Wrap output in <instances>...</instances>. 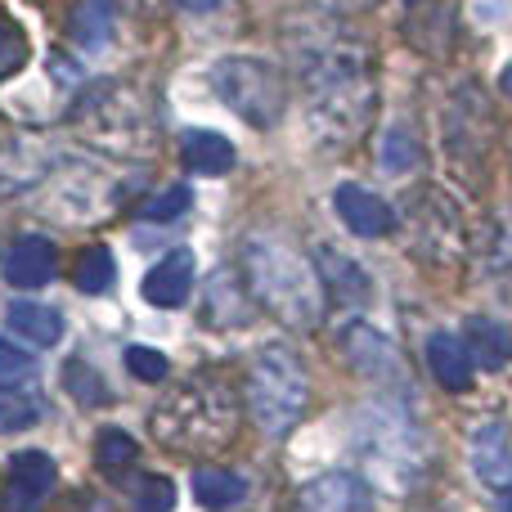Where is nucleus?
Returning a JSON list of instances; mask_svg holds the SVG:
<instances>
[{
  "label": "nucleus",
  "instance_id": "22",
  "mask_svg": "<svg viewBox=\"0 0 512 512\" xmlns=\"http://www.w3.org/2000/svg\"><path fill=\"white\" fill-rule=\"evenodd\" d=\"M63 387H68L81 405H108L104 378H99V369H90L86 360H68V369H63Z\"/></svg>",
  "mask_w": 512,
  "mask_h": 512
},
{
  "label": "nucleus",
  "instance_id": "14",
  "mask_svg": "<svg viewBox=\"0 0 512 512\" xmlns=\"http://www.w3.org/2000/svg\"><path fill=\"white\" fill-rule=\"evenodd\" d=\"M180 162L198 176H225L234 167V144L216 131H185L180 140Z\"/></svg>",
  "mask_w": 512,
  "mask_h": 512
},
{
  "label": "nucleus",
  "instance_id": "31",
  "mask_svg": "<svg viewBox=\"0 0 512 512\" xmlns=\"http://www.w3.org/2000/svg\"><path fill=\"white\" fill-rule=\"evenodd\" d=\"M504 90H508V95H512V63H508V68H504Z\"/></svg>",
  "mask_w": 512,
  "mask_h": 512
},
{
  "label": "nucleus",
  "instance_id": "28",
  "mask_svg": "<svg viewBox=\"0 0 512 512\" xmlns=\"http://www.w3.org/2000/svg\"><path fill=\"white\" fill-rule=\"evenodd\" d=\"M180 212H189V185H171L167 194L149 198V203L140 207L144 221H176Z\"/></svg>",
  "mask_w": 512,
  "mask_h": 512
},
{
  "label": "nucleus",
  "instance_id": "16",
  "mask_svg": "<svg viewBox=\"0 0 512 512\" xmlns=\"http://www.w3.org/2000/svg\"><path fill=\"white\" fill-rule=\"evenodd\" d=\"M342 351L351 355L355 369L373 373V378H382V369L400 373V360H396V351H391V342L382 333H373V328H364V324L346 328V333H342Z\"/></svg>",
  "mask_w": 512,
  "mask_h": 512
},
{
  "label": "nucleus",
  "instance_id": "3",
  "mask_svg": "<svg viewBox=\"0 0 512 512\" xmlns=\"http://www.w3.org/2000/svg\"><path fill=\"white\" fill-rule=\"evenodd\" d=\"M234 427V409L225 400L221 387L212 382H194V387L171 391V400H162L153 409V436L162 445H180V450H207L221 445Z\"/></svg>",
  "mask_w": 512,
  "mask_h": 512
},
{
  "label": "nucleus",
  "instance_id": "17",
  "mask_svg": "<svg viewBox=\"0 0 512 512\" xmlns=\"http://www.w3.org/2000/svg\"><path fill=\"white\" fill-rule=\"evenodd\" d=\"M463 342H468L472 360H477L481 369H504L512 360V333L504 324H495V319H472V324L463 328Z\"/></svg>",
  "mask_w": 512,
  "mask_h": 512
},
{
  "label": "nucleus",
  "instance_id": "19",
  "mask_svg": "<svg viewBox=\"0 0 512 512\" xmlns=\"http://www.w3.org/2000/svg\"><path fill=\"white\" fill-rule=\"evenodd\" d=\"M45 414V400L36 396V391H23V382L18 387H0V432H27V427H36Z\"/></svg>",
  "mask_w": 512,
  "mask_h": 512
},
{
  "label": "nucleus",
  "instance_id": "9",
  "mask_svg": "<svg viewBox=\"0 0 512 512\" xmlns=\"http://www.w3.org/2000/svg\"><path fill=\"white\" fill-rule=\"evenodd\" d=\"M472 472H477L481 486L512 490V441L504 423H486L472 436Z\"/></svg>",
  "mask_w": 512,
  "mask_h": 512
},
{
  "label": "nucleus",
  "instance_id": "2",
  "mask_svg": "<svg viewBox=\"0 0 512 512\" xmlns=\"http://www.w3.org/2000/svg\"><path fill=\"white\" fill-rule=\"evenodd\" d=\"M310 378L288 346H265L248 369V409L265 436H283L301 423Z\"/></svg>",
  "mask_w": 512,
  "mask_h": 512
},
{
  "label": "nucleus",
  "instance_id": "30",
  "mask_svg": "<svg viewBox=\"0 0 512 512\" xmlns=\"http://www.w3.org/2000/svg\"><path fill=\"white\" fill-rule=\"evenodd\" d=\"M180 9H189V14H207V9H216L221 0H176Z\"/></svg>",
  "mask_w": 512,
  "mask_h": 512
},
{
  "label": "nucleus",
  "instance_id": "7",
  "mask_svg": "<svg viewBox=\"0 0 512 512\" xmlns=\"http://www.w3.org/2000/svg\"><path fill=\"white\" fill-rule=\"evenodd\" d=\"M297 512H373V490L351 472H324L301 490Z\"/></svg>",
  "mask_w": 512,
  "mask_h": 512
},
{
  "label": "nucleus",
  "instance_id": "12",
  "mask_svg": "<svg viewBox=\"0 0 512 512\" xmlns=\"http://www.w3.org/2000/svg\"><path fill=\"white\" fill-rule=\"evenodd\" d=\"M427 364H432V378L450 391H468L472 387V351L463 337L454 333H432L427 337Z\"/></svg>",
  "mask_w": 512,
  "mask_h": 512
},
{
  "label": "nucleus",
  "instance_id": "24",
  "mask_svg": "<svg viewBox=\"0 0 512 512\" xmlns=\"http://www.w3.org/2000/svg\"><path fill=\"white\" fill-rule=\"evenodd\" d=\"M122 360H126V369H131V378H140V382H167L171 378L167 355L153 351V346H131Z\"/></svg>",
  "mask_w": 512,
  "mask_h": 512
},
{
  "label": "nucleus",
  "instance_id": "29",
  "mask_svg": "<svg viewBox=\"0 0 512 512\" xmlns=\"http://www.w3.org/2000/svg\"><path fill=\"white\" fill-rule=\"evenodd\" d=\"M104 32H108V9H104V0H90V5L77 14V36H81V45L104 41Z\"/></svg>",
  "mask_w": 512,
  "mask_h": 512
},
{
  "label": "nucleus",
  "instance_id": "27",
  "mask_svg": "<svg viewBox=\"0 0 512 512\" xmlns=\"http://www.w3.org/2000/svg\"><path fill=\"white\" fill-rule=\"evenodd\" d=\"M176 504V486L167 477H144L135 490V512H171Z\"/></svg>",
  "mask_w": 512,
  "mask_h": 512
},
{
  "label": "nucleus",
  "instance_id": "18",
  "mask_svg": "<svg viewBox=\"0 0 512 512\" xmlns=\"http://www.w3.org/2000/svg\"><path fill=\"white\" fill-rule=\"evenodd\" d=\"M243 495H248V486H243V477H234V472H225V468H198L194 472V499L203 508H212V512L234 508Z\"/></svg>",
  "mask_w": 512,
  "mask_h": 512
},
{
  "label": "nucleus",
  "instance_id": "23",
  "mask_svg": "<svg viewBox=\"0 0 512 512\" xmlns=\"http://www.w3.org/2000/svg\"><path fill=\"white\" fill-rule=\"evenodd\" d=\"M95 463L104 472L131 468V463H135V441L126 432H117V427H104V432H99V441H95Z\"/></svg>",
  "mask_w": 512,
  "mask_h": 512
},
{
  "label": "nucleus",
  "instance_id": "15",
  "mask_svg": "<svg viewBox=\"0 0 512 512\" xmlns=\"http://www.w3.org/2000/svg\"><path fill=\"white\" fill-rule=\"evenodd\" d=\"M203 297H207V319H212V324L234 328V324H248L252 319L248 292H243V283L234 279V270H216L212 279H207Z\"/></svg>",
  "mask_w": 512,
  "mask_h": 512
},
{
  "label": "nucleus",
  "instance_id": "13",
  "mask_svg": "<svg viewBox=\"0 0 512 512\" xmlns=\"http://www.w3.org/2000/svg\"><path fill=\"white\" fill-rule=\"evenodd\" d=\"M5 324H9V333L32 346H54L63 337V315L54 306H45V301H14Z\"/></svg>",
  "mask_w": 512,
  "mask_h": 512
},
{
  "label": "nucleus",
  "instance_id": "11",
  "mask_svg": "<svg viewBox=\"0 0 512 512\" xmlns=\"http://www.w3.org/2000/svg\"><path fill=\"white\" fill-rule=\"evenodd\" d=\"M315 270L333 301H342V306H364L369 301V274L351 256H342L337 248H315Z\"/></svg>",
  "mask_w": 512,
  "mask_h": 512
},
{
  "label": "nucleus",
  "instance_id": "8",
  "mask_svg": "<svg viewBox=\"0 0 512 512\" xmlns=\"http://www.w3.org/2000/svg\"><path fill=\"white\" fill-rule=\"evenodd\" d=\"M194 292V252H171L144 274V301L149 306H162V310H176L189 301Z\"/></svg>",
  "mask_w": 512,
  "mask_h": 512
},
{
  "label": "nucleus",
  "instance_id": "10",
  "mask_svg": "<svg viewBox=\"0 0 512 512\" xmlns=\"http://www.w3.org/2000/svg\"><path fill=\"white\" fill-rule=\"evenodd\" d=\"M0 270H5V283H14V288H45L54 279V243L41 239V234H27L5 252Z\"/></svg>",
  "mask_w": 512,
  "mask_h": 512
},
{
  "label": "nucleus",
  "instance_id": "6",
  "mask_svg": "<svg viewBox=\"0 0 512 512\" xmlns=\"http://www.w3.org/2000/svg\"><path fill=\"white\" fill-rule=\"evenodd\" d=\"M333 207H337V221H342L351 234H360V239H382V234L396 230L391 203L378 194H369L364 185H337Z\"/></svg>",
  "mask_w": 512,
  "mask_h": 512
},
{
  "label": "nucleus",
  "instance_id": "25",
  "mask_svg": "<svg viewBox=\"0 0 512 512\" xmlns=\"http://www.w3.org/2000/svg\"><path fill=\"white\" fill-rule=\"evenodd\" d=\"M36 373V360L23 351L18 342H9V337H0V387H18L23 378H32Z\"/></svg>",
  "mask_w": 512,
  "mask_h": 512
},
{
  "label": "nucleus",
  "instance_id": "26",
  "mask_svg": "<svg viewBox=\"0 0 512 512\" xmlns=\"http://www.w3.org/2000/svg\"><path fill=\"white\" fill-rule=\"evenodd\" d=\"M23 63H27V36H23V27H14V23H5V18H0V81L14 77Z\"/></svg>",
  "mask_w": 512,
  "mask_h": 512
},
{
  "label": "nucleus",
  "instance_id": "21",
  "mask_svg": "<svg viewBox=\"0 0 512 512\" xmlns=\"http://www.w3.org/2000/svg\"><path fill=\"white\" fill-rule=\"evenodd\" d=\"M418 162V140L409 135V126H387L382 131V144H378V167L391 171V176H405L409 167Z\"/></svg>",
  "mask_w": 512,
  "mask_h": 512
},
{
  "label": "nucleus",
  "instance_id": "5",
  "mask_svg": "<svg viewBox=\"0 0 512 512\" xmlns=\"http://www.w3.org/2000/svg\"><path fill=\"white\" fill-rule=\"evenodd\" d=\"M54 481H59V468L45 450H23L9 463V481L5 495H0V512H41L45 499H50Z\"/></svg>",
  "mask_w": 512,
  "mask_h": 512
},
{
  "label": "nucleus",
  "instance_id": "4",
  "mask_svg": "<svg viewBox=\"0 0 512 512\" xmlns=\"http://www.w3.org/2000/svg\"><path fill=\"white\" fill-rule=\"evenodd\" d=\"M216 95L225 99L230 113H239L256 131H270L283 117V81L270 63L248 59V54H234V59H221L212 72Z\"/></svg>",
  "mask_w": 512,
  "mask_h": 512
},
{
  "label": "nucleus",
  "instance_id": "32",
  "mask_svg": "<svg viewBox=\"0 0 512 512\" xmlns=\"http://www.w3.org/2000/svg\"><path fill=\"white\" fill-rule=\"evenodd\" d=\"M499 512H512V499H504V508H499Z\"/></svg>",
  "mask_w": 512,
  "mask_h": 512
},
{
  "label": "nucleus",
  "instance_id": "1",
  "mask_svg": "<svg viewBox=\"0 0 512 512\" xmlns=\"http://www.w3.org/2000/svg\"><path fill=\"white\" fill-rule=\"evenodd\" d=\"M243 274L248 288L256 292L270 315H279L292 328H315L324 319V283L319 270L301 252H292L288 243L274 239H252L243 248Z\"/></svg>",
  "mask_w": 512,
  "mask_h": 512
},
{
  "label": "nucleus",
  "instance_id": "20",
  "mask_svg": "<svg viewBox=\"0 0 512 512\" xmlns=\"http://www.w3.org/2000/svg\"><path fill=\"white\" fill-rule=\"evenodd\" d=\"M117 279V265H113V252L108 248H86L72 265V283L81 292H108Z\"/></svg>",
  "mask_w": 512,
  "mask_h": 512
}]
</instances>
